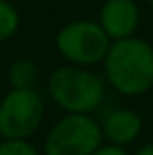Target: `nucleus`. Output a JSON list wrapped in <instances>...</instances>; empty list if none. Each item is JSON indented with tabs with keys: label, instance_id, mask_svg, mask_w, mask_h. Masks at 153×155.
Masks as SVG:
<instances>
[{
	"label": "nucleus",
	"instance_id": "4",
	"mask_svg": "<svg viewBox=\"0 0 153 155\" xmlns=\"http://www.w3.org/2000/svg\"><path fill=\"white\" fill-rule=\"evenodd\" d=\"M103 143L96 116L63 114L49 128L41 155H92Z\"/></svg>",
	"mask_w": 153,
	"mask_h": 155
},
{
	"label": "nucleus",
	"instance_id": "2",
	"mask_svg": "<svg viewBox=\"0 0 153 155\" xmlns=\"http://www.w3.org/2000/svg\"><path fill=\"white\" fill-rule=\"evenodd\" d=\"M47 96L65 114H96L106 99V83L88 67L60 65L47 76Z\"/></svg>",
	"mask_w": 153,
	"mask_h": 155
},
{
	"label": "nucleus",
	"instance_id": "14",
	"mask_svg": "<svg viewBox=\"0 0 153 155\" xmlns=\"http://www.w3.org/2000/svg\"><path fill=\"white\" fill-rule=\"evenodd\" d=\"M0 97H2V96H0Z\"/></svg>",
	"mask_w": 153,
	"mask_h": 155
},
{
	"label": "nucleus",
	"instance_id": "9",
	"mask_svg": "<svg viewBox=\"0 0 153 155\" xmlns=\"http://www.w3.org/2000/svg\"><path fill=\"white\" fill-rule=\"evenodd\" d=\"M20 13L9 0H0V43H5L16 36L20 29Z\"/></svg>",
	"mask_w": 153,
	"mask_h": 155
},
{
	"label": "nucleus",
	"instance_id": "8",
	"mask_svg": "<svg viewBox=\"0 0 153 155\" xmlns=\"http://www.w3.org/2000/svg\"><path fill=\"white\" fill-rule=\"evenodd\" d=\"M5 76L11 88H36L40 81V69L29 58H16L9 63Z\"/></svg>",
	"mask_w": 153,
	"mask_h": 155
},
{
	"label": "nucleus",
	"instance_id": "11",
	"mask_svg": "<svg viewBox=\"0 0 153 155\" xmlns=\"http://www.w3.org/2000/svg\"><path fill=\"white\" fill-rule=\"evenodd\" d=\"M92 155H130L128 148H122V146H115L110 143H103Z\"/></svg>",
	"mask_w": 153,
	"mask_h": 155
},
{
	"label": "nucleus",
	"instance_id": "3",
	"mask_svg": "<svg viewBox=\"0 0 153 155\" xmlns=\"http://www.w3.org/2000/svg\"><path fill=\"white\" fill-rule=\"evenodd\" d=\"M110 41L112 40L101 29L97 20L77 18L63 24L58 29L54 36V47L65 63L92 69L101 65Z\"/></svg>",
	"mask_w": 153,
	"mask_h": 155
},
{
	"label": "nucleus",
	"instance_id": "10",
	"mask_svg": "<svg viewBox=\"0 0 153 155\" xmlns=\"http://www.w3.org/2000/svg\"><path fill=\"white\" fill-rule=\"evenodd\" d=\"M0 155H41L31 139H0Z\"/></svg>",
	"mask_w": 153,
	"mask_h": 155
},
{
	"label": "nucleus",
	"instance_id": "12",
	"mask_svg": "<svg viewBox=\"0 0 153 155\" xmlns=\"http://www.w3.org/2000/svg\"><path fill=\"white\" fill-rule=\"evenodd\" d=\"M130 155H153V141L141 144L133 153H130Z\"/></svg>",
	"mask_w": 153,
	"mask_h": 155
},
{
	"label": "nucleus",
	"instance_id": "1",
	"mask_svg": "<svg viewBox=\"0 0 153 155\" xmlns=\"http://www.w3.org/2000/svg\"><path fill=\"white\" fill-rule=\"evenodd\" d=\"M103 79L122 97H141L153 90V43L142 36L110 41L101 61Z\"/></svg>",
	"mask_w": 153,
	"mask_h": 155
},
{
	"label": "nucleus",
	"instance_id": "6",
	"mask_svg": "<svg viewBox=\"0 0 153 155\" xmlns=\"http://www.w3.org/2000/svg\"><path fill=\"white\" fill-rule=\"evenodd\" d=\"M97 24L112 41L133 36L141 25V7L137 0H105L97 13Z\"/></svg>",
	"mask_w": 153,
	"mask_h": 155
},
{
	"label": "nucleus",
	"instance_id": "5",
	"mask_svg": "<svg viewBox=\"0 0 153 155\" xmlns=\"http://www.w3.org/2000/svg\"><path fill=\"white\" fill-rule=\"evenodd\" d=\"M45 121L38 88H9L0 97V139H31Z\"/></svg>",
	"mask_w": 153,
	"mask_h": 155
},
{
	"label": "nucleus",
	"instance_id": "13",
	"mask_svg": "<svg viewBox=\"0 0 153 155\" xmlns=\"http://www.w3.org/2000/svg\"><path fill=\"white\" fill-rule=\"evenodd\" d=\"M148 5H150V7L153 9V0H148Z\"/></svg>",
	"mask_w": 153,
	"mask_h": 155
},
{
	"label": "nucleus",
	"instance_id": "7",
	"mask_svg": "<svg viewBox=\"0 0 153 155\" xmlns=\"http://www.w3.org/2000/svg\"><path fill=\"white\" fill-rule=\"evenodd\" d=\"M103 141L115 146L128 148L144 132V119L142 116L128 107H114L106 110L99 119Z\"/></svg>",
	"mask_w": 153,
	"mask_h": 155
}]
</instances>
